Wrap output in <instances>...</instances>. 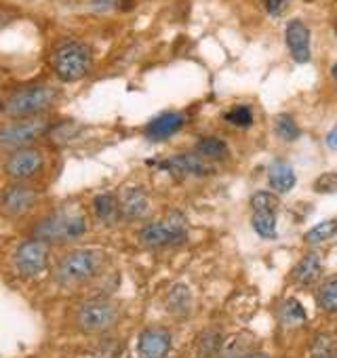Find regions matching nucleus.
Returning a JSON list of instances; mask_svg holds the SVG:
<instances>
[{
    "label": "nucleus",
    "instance_id": "obj_1",
    "mask_svg": "<svg viewBox=\"0 0 337 358\" xmlns=\"http://www.w3.org/2000/svg\"><path fill=\"white\" fill-rule=\"evenodd\" d=\"M106 262H108V253L101 249H93V247L74 249L68 255H64L59 264L55 266V272H53L55 282L68 289L87 285L101 274V270L106 268Z\"/></svg>",
    "mask_w": 337,
    "mask_h": 358
},
{
    "label": "nucleus",
    "instance_id": "obj_2",
    "mask_svg": "<svg viewBox=\"0 0 337 358\" xmlns=\"http://www.w3.org/2000/svg\"><path fill=\"white\" fill-rule=\"evenodd\" d=\"M59 97V91L51 85H28L17 89L9 95V99L0 106L3 112L17 120V118H34L49 112Z\"/></svg>",
    "mask_w": 337,
    "mask_h": 358
},
{
    "label": "nucleus",
    "instance_id": "obj_3",
    "mask_svg": "<svg viewBox=\"0 0 337 358\" xmlns=\"http://www.w3.org/2000/svg\"><path fill=\"white\" fill-rule=\"evenodd\" d=\"M137 241L145 249H168L188 241V220L180 211H171L160 222H150L137 232Z\"/></svg>",
    "mask_w": 337,
    "mask_h": 358
},
{
    "label": "nucleus",
    "instance_id": "obj_4",
    "mask_svg": "<svg viewBox=\"0 0 337 358\" xmlns=\"http://www.w3.org/2000/svg\"><path fill=\"white\" fill-rule=\"evenodd\" d=\"M51 66L62 83H78L93 66V49L83 41H68L55 49Z\"/></svg>",
    "mask_w": 337,
    "mask_h": 358
},
{
    "label": "nucleus",
    "instance_id": "obj_5",
    "mask_svg": "<svg viewBox=\"0 0 337 358\" xmlns=\"http://www.w3.org/2000/svg\"><path fill=\"white\" fill-rule=\"evenodd\" d=\"M87 232V220L80 213H70V211H59L53 213L45 220H41L34 226V238L43 243H70L78 241Z\"/></svg>",
    "mask_w": 337,
    "mask_h": 358
},
{
    "label": "nucleus",
    "instance_id": "obj_6",
    "mask_svg": "<svg viewBox=\"0 0 337 358\" xmlns=\"http://www.w3.org/2000/svg\"><path fill=\"white\" fill-rule=\"evenodd\" d=\"M51 122L45 116H34V118H17L9 124L0 129V148H5L9 152L30 148L34 145L41 137L49 135Z\"/></svg>",
    "mask_w": 337,
    "mask_h": 358
},
{
    "label": "nucleus",
    "instance_id": "obj_7",
    "mask_svg": "<svg viewBox=\"0 0 337 358\" xmlns=\"http://www.w3.org/2000/svg\"><path fill=\"white\" fill-rule=\"evenodd\" d=\"M120 318V310L112 299H91L80 306L76 322L83 333L97 335L110 331Z\"/></svg>",
    "mask_w": 337,
    "mask_h": 358
},
{
    "label": "nucleus",
    "instance_id": "obj_8",
    "mask_svg": "<svg viewBox=\"0 0 337 358\" xmlns=\"http://www.w3.org/2000/svg\"><path fill=\"white\" fill-rule=\"evenodd\" d=\"M38 205V190L26 182H13L0 192V213L5 217L17 220L28 215Z\"/></svg>",
    "mask_w": 337,
    "mask_h": 358
},
{
    "label": "nucleus",
    "instance_id": "obj_9",
    "mask_svg": "<svg viewBox=\"0 0 337 358\" xmlns=\"http://www.w3.org/2000/svg\"><path fill=\"white\" fill-rule=\"evenodd\" d=\"M45 166V154L30 145V148H22V150H13L9 154V158L5 160V175L13 182H28V179L36 177L41 173V169Z\"/></svg>",
    "mask_w": 337,
    "mask_h": 358
},
{
    "label": "nucleus",
    "instance_id": "obj_10",
    "mask_svg": "<svg viewBox=\"0 0 337 358\" xmlns=\"http://www.w3.org/2000/svg\"><path fill=\"white\" fill-rule=\"evenodd\" d=\"M13 262H15V268L22 276H26V278L38 276L49 264V245L38 241V238L24 241L17 247Z\"/></svg>",
    "mask_w": 337,
    "mask_h": 358
},
{
    "label": "nucleus",
    "instance_id": "obj_11",
    "mask_svg": "<svg viewBox=\"0 0 337 358\" xmlns=\"http://www.w3.org/2000/svg\"><path fill=\"white\" fill-rule=\"evenodd\" d=\"M251 209H253V230L261 238H276V209H278V199L272 192H255L251 199Z\"/></svg>",
    "mask_w": 337,
    "mask_h": 358
},
{
    "label": "nucleus",
    "instance_id": "obj_12",
    "mask_svg": "<svg viewBox=\"0 0 337 358\" xmlns=\"http://www.w3.org/2000/svg\"><path fill=\"white\" fill-rule=\"evenodd\" d=\"M162 171H168L175 177H207L213 173V164L209 160H205L203 156H199L196 152L190 154H178L166 158L158 164Z\"/></svg>",
    "mask_w": 337,
    "mask_h": 358
},
{
    "label": "nucleus",
    "instance_id": "obj_13",
    "mask_svg": "<svg viewBox=\"0 0 337 358\" xmlns=\"http://www.w3.org/2000/svg\"><path fill=\"white\" fill-rule=\"evenodd\" d=\"M171 352V333L162 327H150L139 333L137 354L139 358H164Z\"/></svg>",
    "mask_w": 337,
    "mask_h": 358
},
{
    "label": "nucleus",
    "instance_id": "obj_14",
    "mask_svg": "<svg viewBox=\"0 0 337 358\" xmlns=\"http://www.w3.org/2000/svg\"><path fill=\"white\" fill-rule=\"evenodd\" d=\"M184 122H186V116L180 112H162L145 124L143 135L150 141H164L168 137H173L178 131H182Z\"/></svg>",
    "mask_w": 337,
    "mask_h": 358
},
{
    "label": "nucleus",
    "instance_id": "obj_15",
    "mask_svg": "<svg viewBox=\"0 0 337 358\" xmlns=\"http://www.w3.org/2000/svg\"><path fill=\"white\" fill-rule=\"evenodd\" d=\"M285 41H287L291 57L297 64H308L310 62V55H312L310 53V30L306 28L303 22H299V20L289 22L287 30H285Z\"/></svg>",
    "mask_w": 337,
    "mask_h": 358
},
{
    "label": "nucleus",
    "instance_id": "obj_16",
    "mask_svg": "<svg viewBox=\"0 0 337 358\" xmlns=\"http://www.w3.org/2000/svg\"><path fill=\"white\" fill-rule=\"evenodd\" d=\"M120 201V215L122 220L137 222L143 220L150 211V196L143 186H131L122 192Z\"/></svg>",
    "mask_w": 337,
    "mask_h": 358
},
{
    "label": "nucleus",
    "instance_id": "obj_17",
    "mask_svg": "<svg viewBox=\"0 0 337 358\" xmlns=\"http://www.w3.org/2000/svg\"><path fill=\"white\" fill-rule=\"evenodd\" d=\"M268 182H270V188L274 192H289L293 186H295V171L289 162H282V160H276L270 164L268 169Z\"/></svg>",
    "mask_w": 337,
    "mask_h": 358
},
{
    "label": "nucleus",
    "instance_id": "obj_18",
    "mask_svg": "<svg viewBox=\"0 0 337 358\" xmlns=\"http://www.w3.org/2000/svg\"><path fill=\"white\" fill-rule=\"evenodd\" d=\"M93 211H95V217H97L101 224H106V226H112V224H116L118 220H122L118 196L108 194V192H106V194H97V196L93 199Z\"/></svg>",
    "mask_w": 337,
    "mask_h": 358
},
{
    "label": "nucleus",
    "instance_id": "obj_19",
    "mask_svg": "<svg viewBox=\"0 0 337 358\" xmlns=\"http://www.w3.org/2000/svg\"><path fill=\"white\" fill-rule=\"evenodd\" d=\"M199 156H203L209 162H217V160H226L230 156V148L226 145V141H222L220 137H203L196 143L194 150Z\"/></svg>",
    "mask_w": 337,
    "mask_h": 358
},
{
    "label": "nucleus",
    "instance_id": "obj_20",
    "mask_svg": "<svg viewBox=\"0 0 337 358\" xmlns=\"http://www.w3.org/2000/svg\"><path fill=\"white\" fill-rule=\"evenodd\" d=\"M320 270H322L320 257H318L316 253H310V255H306V257L297 264L293 276H295V280H297L299 285H310V282H314V280L320 276Z\"/></svg>",
    "mask_w": 337,
    "mask_h": 358
},
{
    "label": "nucleus",
    "instance_id": "obj_21",
    "mask_svg": "<svg viewBox=\"0 0 337 358\" xmlns=\"http://www.w3.org/2000/svg\"><path fill=\"white\" fill-rule=\"evenodd\" d=\"M190 303H192V297H190L188 287H184V285L173 287L171 293H168V297H166V310L171 312V314H175V316L188 314Z\"/></svg>",
    "mask_w": 337,
    "mask_h": 358
},
{
    "label": "nucleus",
    "instance_id": "obj_22",
    "mask_svg": "<svg viewBox=\"0 0 337 358\" xmlns=\"http://www.w3.org/2000/svg\"><path fill=\"white\" fill-rule=\"evenodd\" d=\"M335 234H337V222L335 220H327V222H320L314 228H310L303 238H306V243L316 245V243H324V241L333 238Z\"/></svg>",
    "mask_w": 337,
    "mask_h": 358
},
{
    "label": "nucleus",
    "instance_id": "obj_23",
    "mask_svg": "<svg viewBox=\"0 0 337 358\" xmlns=\"http://www.w3.org/2000/svg\"><path fill=\"white\" fill-rule=\"evenodd\" d=\"M337 354V343L331 335H316L312 341L310 358H335Z\"/></svg>",
    "mask_w": 337,
    "mask_h": 358
},
{
    "label": "nucleus",
    "instance_id": "obj_24",
    "mask_svg": "<svg viewBox=\"0 0 337 358\" xmlns=\"http://www.w3.org/2000/svg\"><path fill=\"white\" fill-rule=\"evenodd\" d=\"M318 306L324 312H337V276L329 278L318 291Z\"/></svg>",
    "mask_w": 337,
    "mask_h": 358
},
{
    "label": "nucleus",
    "instance_id": "obj_25",
    "mask_svg": "<svg viewBox=\"0 0 337 358\" xmlns=\"http://www.w3.org/2000/svg\"><path fill=\"white\" fill-rule=\"evenodd\" d=\"M280 316H282V322L289 327H297L306 322V310L297 299H287L280 308Z\"/></svg>",
    "mask_w": 337,
    "mask_h": 358
},
{
    "label": "nucleus",
    "instance_id": "obj_26",
    "mask_svg": "<svg viewBox=\"0 0 337 358\" xmlns=\"http://www.w3.org/2000/svg\"><path fill=\"white\" fill-rule=\"evenodd\" d=\"M232 127H238V129H247L253 124V110L249 106H234L230 112H226L224 116Z\"/></svg>",
    "mask_w": 337,
    "mask_h": 358
},
{
    "label": "nucleus",
    "instance_id": "obj_27",
    "mask_svg": "<svg viewBox=\"0 0 337 358\" xmlns=\"http://www.w3.org/2000/svg\"><path fill=\"white\" fill-rule=\"evenodd\" d=\"M276 133H278V137L285 139V141H295V139L301 135L299 127L295 124V120H293L289 114H280V116L276 118Z\"/></svg>",
    "mask_w": 337,
    "mask_h": 358
},
{
    "label": "nucleus",
    "instance_id": "obj_28",
    "mask_svg": "<svg viewBox=\"0 0 337 358\" xmlns=\"http://www.w3.org/2000/svg\"><path fill=\"white\" fill-rule=\"evenodd\" d=\"M318 194H337V173H324L314 182Z\"/></svg>",
    "mask_w": 337,
    "mask_h": 358
},
{
    "label": "nucleus",
    "instance_id": "obj_29",
    "mask_svg": "<svg viewBox=\"0 0 337 358\" xmlns=\"http://www.w3.org/2000/svg\"><path fill=\"white\" fill-rule=\"evenodd\" d=\"M287 5H289V0H264V7H266V11H268L272 17L282 15L285 9H287Z\"/></svg>",
    "mask_w": 337,
    "mask_h": 358
},
{
    "label": "nucleus",
    "instance_id": "obj_30",
    "mask_svg": "<svg viewBox=\"0 0 337 358\" xmlns=\"http://www.w3.org/2000/svg\"><path fill=\"white\" fill-rule=\"evenodd\" d=\"M324 141H327V148H329V150H335V152H337V127L331 129V131L327 133V139H324Z\"/></svg>",
    "mask_w": 337,
    "mask_h": 358
},
{
    "label": "nucleus",
    "instance_id": "obj_31",
    "mask_svg": "<svg viewBox=\"0 0 337 358\" xmlns=\"http://www.w3.org/2000/svg\"><path fill=\"white\" fill-rule=\"evenodd\" d=\"M331 76H333V80H337V62L331 66Z\"/></svg>",
    "mask_w": 337,
    "mask_h": 358
},
{
    "label": "nucleus",
    "instance_id": "obj_32",
    "mask_svg": "<svg viewBox=\"0 0 337 358\" xmlns=\"http://www.w3.org/2000/svg\"><path fill=\"white\" fill-rule=\"evenodd\" d=\"M249 358H268V356H264V354H253V356H249Z\"/></svg>",
    "mask_w": 337,
    "mask_h": 358
},
{
    "label": "nucleus",
    "instance_id": "obj_33",
    "mask_svg": "<svg viewBox=\"0 0 337 358\" xmlns=\"http://www.w3.org/2000/svg\"><path fill=\"white\" fill-rule=\"evenodd\" d=\"M335 32H337V22H335Z\"/></svg>",
    "mask_w": 337,
    "mask_h": 358
}]
</instances>
